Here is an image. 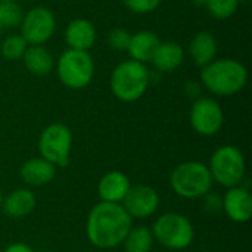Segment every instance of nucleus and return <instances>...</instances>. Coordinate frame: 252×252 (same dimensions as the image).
<instances>
[{
	"label": "nucleus",
	"instance_id": "1",
	"mask_svg": "<svg viewBox=\"0 0 252 252\" xmlns=\"http://www.w3.org/2000/svg\"><path fill=\"white\" fill-rule=\"evenodd\" d=\"M131 220L121 204L100 202L89 214L87 236L100 250L115 248L123 244L131 229Z\"/></svg>",
	"mask_w": 252,
	"mask_h": 252
},
{
	"label": "nucleus",
	"instance_id": "2",
	"mask_svg": "<svg viewBox=\"0 0 252 252\" xmlns=\"http://www.w3.org/2000/svg\"><path fill=\"white\" fill-rule=\"evenodd\" d=\"M201 69L204 87L216 96H233L239 93L248 81L247 66L232 58L214 59Z\"/></svg>",
	"mask_w": 252,
	"mask_h": 252
},
{
	"label": "nucleus",
	"instance_id": "3",
	"mask_svg": "<svg viewBox=\"0 0 252 252\" xmlns=\"http://www.w3.org/2000/svg\"><path fill=\"white\" fill-rule=\"evenodd\" d=\"M149 83L151 72L146 65L127 59L114 68L109 86L117 99L123 102H134L146 93Z\"/></svg>",
	"mask_w": 252,
	"mask_h": 252
},
{
	"label": "nucleus",
	"instance_id": "4",
	"mask_svg": "<svg viewBox=\"0 0 252 252\" xmlns=\"http://www.w3.org/2000/svg\"><path fill=\"white\" fill-rule=\"evenodd\" d=\"M170 182L173 190L179 196L186 199H196L205 196L210 192L214 180L205 164L186 161L173 170Z\"/></svg>",
	"mask_w": 252,
	"mask_h": 252
},
{
	"label": "nucleus",
	"instance_id": "5",
	"mask_svg": "<svg viewBox=\"0 0 252 252\" xmlns=\"http://www.w3.org/2000/svg\"><path fill=\"white\" fill-rule=\"evenodd\" d=\"M59 81L72 90L87 87L94 75V62L89 52L66 49L55 62Z\"/></svg>",
	"mask_w": 252,
	"mask_h": 252
},
{
	"label": "nucleus",
	"instance_id": "6",
	"mask_svg": "<svg viewBox=\"0 0 252 252\" xmlns=\"http://www.w3.org/2000/svg\"><path fill=\"white\" fill-rule=\"evenodd\" d=\"M213 180L224 188L238 186L245 176V158L242 152L235 146H221L211 157L208 167Z\"/></svg>",
	"mask_w": 252,
	"mask_h": 252
},
{
	"label": "nucleus",
	"instance_id": "7",
	"mask_svg": "<svg viewBox=\"0 0 252 252\" xmlns=\"http://www.w3.org/2000/svg\"><path fill=\"white\" fill-rule=\"evenodd\" d=\"M152 235L165 248L185 250L193 241V226L185 216L168 213L155 221Z\"/></svg>",
	"mask_w": 252,
	"mask_h": 252
},
{
	"label": "nucleus",
	"instance_id": "8",
	"mask_svg": "<svg viewBox=\"0 0 252 252\" xmlns=\"http://www.w3.org/2000/svg\"><path fill=\"white\" fill-rule=\"evenodd\" d=\"M71 146V130L62 123H53L47 126L40 134L38 151L41 154V158H44L55 167H65L68 164Z\"/></svg>",
	"mask_w": 252,
	"mask_h": 252
},
{
	"label": "nucleus",
	"instance_id": "9",
	"mask_svg": "<svg viewBox=\"0 0 252 252\" xmlns=\"http://www.w3.org/2000/svg\"><path fill=\"white\" fill-rule=\"evenodd\" d=\"M56 31V18L46 6H34L24 12L19 24V34L28 46H40L47 43Z\"/></svg>",
	"mask_w": 252,
	"mask_h": 252
},
{
	"label": "nucleus",
	"instance_id": "10",
	"mask_svg": "<svg viewBox=\"0 0 252 252\" xmlns=\"http://www.w3.org/2000/svg\"><path fill=\"white\" fill-rule=\"evenodd\" d=\"M189 118L190 126L201 136L216 134L224 123V114L220 103L211 97H199L195 100Z\"/></svg>",
	"mask_w": 252,
	"mask_h": 252
},
{
	"label": "nucleus",
	"instance_id": "11",
	"mask_svg": "<svg viewBox=\"0 0 252 252\" xmlns=\"http://www.w3.org/2000/svg\"><path fill=\"white\" fill-rule=\"evenodd\" d=\"M121 202L123 208L131 219H146L157 211L159 205V196L154 188L139 185L130 188Z\"/></svg>",
	"mask_w": 252,
	"mask_h": 252
},
{
	"label": "nucleus",
	"instance_id": "12",
	"mask_svg": "<svg viewBox=\"0 0 252 252\" xmlns=\"http://www.w3.org/2000/svg\"><path fill=\"white\" fill-rule=\"evenodd\" d=\"M223 210L227 217L235 223H247L252 216V198L251 193L239 186L230 188L224 195Z\"/></svg>",
	"mask_w": 252,
	"mask_h": 252
},
{
	"label": "nucleus",
	"instance_id": "13",
	"mask_svg": "<svg viewBox=\"0 0 252 252\" xmlns=\"http://www.w3.org/2000/svg\"><path fill=\"white\" fill-rule=\"evenodd\" d=\"M96 37V27L86 18H75L65 28V41L68 49L89 52L93 47Z\"/></svg>",
	"mask_w": 252,
	"mask_h": 252
},
{
	"label": "nucleus",
	"instance_id": "14",
	"mask_svg": "<svg viewBox=\"0 0 252 252\" xmlns=\"http://www.w3.org/2000/svg\"><path fill=\"white\" fill-rule=\"evenodd\" d=\"M159 43H161V40L154 31L140 30L134 34H131L127 53H128L131 61H136V62L146 65L148 62H151L157 47L159 46Z\"/></svg>",
	"mask_w": 252,
	"mask_h": 252
},
{
	"label": "nucleus",
	"instance_id": "15",
	"mask_svg": "<svg viewBox=\"0 0 252 252\" xmlns=\"http://www.w3.org/2000/svg\"><path fill=\"white\" fill-rule=\"evenodd\" d=\"M217 50H219V41L208 31L196 32L189 43V55L195 62V65L199 68H204L208 63H211L217 56Z\"/></svg>",
	"mask_w": 252,
	"mask_h": 252
},
{
	"label": "nucleus",
	"instance_id": "16",
	"mask_svg": "<svg viewBox=\"0 0 252 252\" xmlns=\"http://www.w3.org/2000/svg\"><path fill=\"white\" fill-rule=\"evenodd\" d=\"M130 188L131 185L126 174H123L121 171H109L100 179L97 192L102 198V202L120 204Z\"/></svg>",
	"mask_w": 252,
	"mask_h": 252
},
{
	"label": "nucleus",
	"instance_id": "17",
	"mask_svg": "<svg viewBox=\"0 0 252 252\" xmlns=\"http://www.w3.org/2000/svg\"><path fill=\"white\" fill-rule=\"evenodd\" d=\"M183 62L185 50L176 41H161L151 59V63L155 66V69L161 72L176 71Z\"/></svg>",
	"mask_w": 252,
	"mask_h": 252
},
{
	"label": "nucleus",
	"instance_id": "18",
	"mask_svg": "<svg viewBox=\"0 0 252 252\" xmlns=\"http://www.w3.org/2000/svg\"><path fill=\"white\" fill-rule=\"evenodd\" d=\"M35 208V196L28 189H16L3 199L1 210L10 219H22Z\"/></svg>",
	"mask_w": 252,
	"mask_h": 252
},
{
	"label": "nucleus",
	"instance_id": "19",
	"mask_svg": "<svg viewBox=\"0 0 252 252\" xmlns=\"http://www.w3.org/2000/svg\"><path fill=\"white\" fill-rule=\"evenodd\" d=\"M56 167L44 158H32L24 162L21 168V177L31 186H44L53 180Z\"/></svg>",
	"mask_w": 252,
	"mask_h": 252
},
{
	"label": "nucleus",
	"instance_id": "20",
	"mask_svg": "<svg viewBox=\"0 0 252 252\" xmlns=\"http://www.w3.org/2000/svg\"><path fill=\"white\" fill-rule=\"evenodd\" d=\"M22 62L25 68L34 75H47L55 68L53 55L44 44L28 46L22 56Z\"/></svg>",
	"mask_w": 252,
	"mask_h": 252
},
{
	"label": "nucleus",
	"instance_id": "21",
	"mask_svg": "<svg viewBox=\"0 0 252 252\" xmlns=\"http://www.w3.org/2000/svg\"><path fill=\"white\" fill-rule=\"evenodd\" d=\"M123 242L126 252H149L154 245V235L145 226L131 227Z\"/></svg>",
	"mask_w": 252,
	"mask_h": 252
},
{
	"label": "nucleus",
	"instance_id": "22",
	"mask_svg": "<svg viewBox=\"0 0 252 252\" xmlns=\"http://www.w3.org/2000/svg\"><path fill=\"white\" fill-rule=\"evenodd\" d=\"M24 16V10L15 0L0 1V30L19 27Z\"/></svg>",
	"mask_w": 252,
	"mask_h": 252
},
{
	"label": "nucleus",
	"instance_id": "23",
	"mask_svg": "<svg viewBox=\"0 0 252 252\" xmlns=\"http://www.w3.org/2000/svg\"><path fill=\"white\" fill-rule=\"evenodd\" d=\"M28 43L24 40L21 34H10L7 35L0 44V53L7 61H19L22 59Z\"/></svg>",
	"mask_w": 252,
	"mask_h": 252
},
{
	"label": "nucleus",
	"instance_id": "24",
	"mask_svg": "<svg viewBox=\"0 0 252 252\" xmlns=\"http://www.w3.org/2000/svg\"><path fill=\"white\" fill-rule=\"evenodd\" d=\"M239 3V0H207L205 7L213 18L229 19L238 12Z\"/></svg>",
	"mask_w": 252,
	"mask_h": 252
},
{
	"label": "nucleus",
	"instance_id": "25",
	"mask_svg": "<svg viewBox=\"0 0 252 252\" xmlns=\"http://www.w3.org/2000/svg\"><path fill=\"white\" fill-rule=\"evenodd\" d=\"M131 32L126 28H114L108 34V44L111 49L117 52H127L128 44H130Z\"/></svg>",
	"mask_w": 252,
	"mask_h": 252
},
{
	"label": "nucleus",
	"instance_id": "26",
	"mask_svg": "<svg viewBox=\"0 0 252 252\" xmlns=\"http://www.w3.org/2000/svg\"><path fill=\"white\" fill-rule=\"evenodd\" d=\"M162 0H124L126 7L137 15H146L152 13L159 7Z\"/></svg>",
	"mask_w": 252,
	"mask_h": 252
},
{
	"label": "nucleus",
	"instance_id": "27",
	"mask_svg": "<svg viewBox=\"0 0 252 252\" xmlns=\"http://www.w3.org/2000/svg\"><path fill=\"white\" fill-rule=\"evenodd\" d=\"M4 252H34V250L25 244H13V245L7 247Z\"/></svg>",
	"mask_w": 252,
	"mask_h": 252
},
{
	"label": "nucleus",
	"instance_id": "28",
	"mask_svg": "<svg viewBox=\"0 0 252 252\" xmlns=\"http://www.w3.org/2000/svg\"><path fill=\"white\" fill-rule=\"evenodd\" d=\"M196 6H205V3H207V0H192Z\"/></svg>",
	"mask_w": 252,
	"mask_h": 252
},
{
	"label": "nucleus",
	"instance_id": "29",
	"mask_svg": "<svg viewBox=\"0 0 252 252\" xmlns=\"http://www.w3.org/2000/svg\"><path fill=\"white\" fill-rule=\"evenodd\" d=\"M1 204H3V195H1V192H0V210H1Z\"/></svg>",
	"mask_w": 252,
	"mask_h": 252
},
{
	"label": "nucleus",
	"instance_id": "30",
	"mask_svg": "<svg viewBox=\"0 0 252 252\" xmlns=\"http://www.w3.org/2000/svg\"><path fill=\"white\" fill-rule=\"evenodd\" d=\"M239 1H241V0H239Z\"/></svg>",
	"mask_w": 252,
	"mask_h": 252
}]
</instances>
